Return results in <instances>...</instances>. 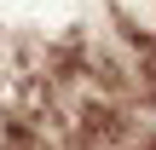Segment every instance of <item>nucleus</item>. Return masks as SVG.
<instances>
[{
    "label": "nucleus",
    "mask_w": 156,
    "mask_h": 150,
    "mask_svg": "<svg viewBox=\"0 0 156 150\" xmlns=\"http://www.w3.org/2000/svg\"><path fill=\"white\" fill-rule=\"evenodd\" d=\"M0 150H17V121L0 110Z\"/></svg>",
    "instance_id": "nucleus-1"
}]
</instances>
